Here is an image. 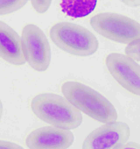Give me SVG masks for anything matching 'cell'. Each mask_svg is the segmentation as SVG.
Wrapping results in <instances>:
<instances>
[{"mask_svg": "<svg viewBox=\"0 0 140 149\" xmlns=\"http://www.w3.org/2000/svg\"><path fill=\"white\" fill-rule=\"evenodd\" d=\"M123 3L128 6L138 7L140 6V0H119Z\"/></svg>", "mask_w": 140, "mask_h": 149, "instance_id": "cell-15", "label": "cell"}, {"mask_svg": "<svg viewBox=\"0 0 140 149\" xmlns=\"http://www.w3.org/2000/svg\"><path fill=\"white\" fill-rule=\"evenodd\" d=\"M130 129L125 123L113 122L94 130L86 138L83 149H121L129 139Z\"/></svg>", "mask_w": 140, "mask_h": 149, "instance_id": "cell-7", "label": "cell"}, {"mask_svg": "<svg viewBox=\"0 0 140 149\" xmlns=\"http://www.w3.org/2000/svg\"><path fill=\"white\" fill-rule=\"evenodd\" d=\"M33 8L39 14L45 13L50 8L52 0H31Z\"/></svg>", "mask_w": 140, "mask_h": 149, "instance_id": "cell-13", "label": "cell"}, {"mask_svg": "<svg viewBox=\"0 0 140 149\" xmlns=\"http://www.w3.org/2000/svg\"><path fill=\"white\" fill-rule=\"evenodd\" d=\"M139 148L140 149V145L133 142H127L122 147L121 149Z\"/></svg>", "mask_w": 140, "mask_h": 149, "instance_id": "cell-16", "label": "cell"}, {"mask_svg": "<svg viewBox=\"0 0 140 149\" xmlns=\"http://www.w3.org/2000/svg\"><path fill=\"white\" fill-rule=\"evenodd\" d=\"M0 57L9 64L22 66L26 64L22 38L13 28L0 21Z\"/></svg>", "mask_w": 140, "mask_h": 149, "instance_id": "cell-9", "label": "cell"}, {"mask_svg": "<svg viewBox=\"0 0 140 149\" xmlns=\"http://www.w3.org/2000/svg\"><path fill=\"white\" fill-rule=\"evenodd\" d=\"M98 0H61V11L70 17L81 18L90 15L94 10Z\"/></svg>", "mask_w": 140, "mask_h": 149, "instance_id": "cell-10", "label": "cell"}, {"mask_svg": "<svg viewBox=\"0 0 140 149\" xmlns=\"http://www.w3.org/2000/svg\"><path fill=\"white\" fill-rule=\"evenodd\" d=\"M126 55L140 61V38L131 42L125 49Z\"/></svg>", "mask_w": 140, "mask_h": 149, "instance_id": "cell-12", "label": "cell"}, {"mask_svg": "<svg viewBox=\"0 0 140 149\" xmlns=\"http://www.w3.org/2000/svg\"><path fill=\"white\" fill-rule=\"evenodd\" d=\"M0 149H24L22 146L10 141L0 140Z\"/></svg>", "mask_w": 140, "mask_h": 149, "instance_id": "cell-14", "label": "cell"}, {"mask_svg": "<svg viewBox=\"0 0 140 149\" xmlns=\"http://www.w3.org/2000/svg\"><path fill=\"white\" fill-rule=\"evenodd\" d=\"M29 0H0V16L12 13L25 6Z\"/></svg>", "mask_w": 140, "mask_h": 149, "instance_id": "cell-11", "label": "cell"}, {"mask_svg": "<svg viewBox=\"0 0 140 149\" xmlns=\"http://www.w3.org/2000/svg\"><path fill=\"white\" fill-rule=\"evenodd\" d=\"M64 97L79 111L99 122L106 124L117 120L115 108L98 91L78 81H68L61 86Z\"/></svg>", "mask_w": 140, "mask_h": 149, "instance_id": "cell-1", "label": "cell"}, {"mask_svg": "<svg viewBox=\"0 0 140 149\" xmlns=\"http://www.w3.org/2000/svg\"><path fill=\"white\" fill-rule=\"evenodd\" d=\"M50 36L58 48L75 56H91L99 47L98 40L92 32L85 27L70 22L55 24L50 29Z\"/></svg>", "mask_w": 140, "mask_h": 149, "instance_id": "cell-3", "label": "cell"}, {"mask_svg": "<svg viewBox=\"0 0 140 149\" xmlns=\"http://www.w3.org/2000/svg\"><path fill=\"white\" fill-rule=\"evenodd\" d=\"M21 38L26 61L36 71L47 70L51 61V48L42 29L34 24H27L23 28Z\"/></svg>", "mask_w": 140, "mask_h": 149, "instance_id": "cell-5", "label": "cell"}, {"mask_svg": "<svg viewBox=\"0 0 140 149\" xmlns=\"http://www.w3.org/2000/svg\"><path fill=\"white\" fill-rule=\"evenodd\" d=\"M74 141L70 130L44 126L31 132L26 139V145L31 149H63L71 146Z\"/></svg>", "mask_w": 140, "mask_h": 149, "instance_id": "cell-8", "label": "cell"}, {"mask_svg": "<svg viewBox=\"0 0 140 149\" xmlns=\"http://www.w3.org/2000/svg\"><path fill=\"white\" fill-rule=\"evenodd\" d=\"M3 106L2 102L0 99V122L3 116Z\"/></svg>", "mask_w": 140, "mask_h": 149, "instance_id": "cell-17", "label": "cell"}, {"mask_svg": "<svg viewBox=\"0 0 140 149\" xmlns=\"http://www.w3.org/2000/svg\"><path fill=\"white\" fill-rule=\"evenodd\" d=\"M108 70L125 90L140 97V65L131 57L122 53L109 54L105 59Z\"/></svg>", "mask_w": 140, "mask_h": 149, "instance_id": "cell-6", "label": "cell"}, {"mask_svg": "<svg viewBox=\"0 0 140 149\" xmlns=\"http://www.w3.org/2000/svg\"><path fill=\"white\" fill-rule=\"evenodd\" d=\"M31 108L40 120L63 129H75L81 125L83 116L65 97L51 93H40L33 97Z\"/></svg>", "mask_w": 140, "mask_h": 149, "instance_id": "cell-2", "label": "cell"}, {"mask_svg": "<svg viewBox=\"0 0 140 149\" xmlns=\"http://www.w3.org/2000/svg\"><path fill=\"white\" fill-rule=\"evenodd\" d=\"M90 25L96 33L116 43L128 44L140 38V24L117 13H102L93 17Z\"/></svg>", "mask_w": 140, "mask_h": 149, "instance_id": "cell-4", "label": "cell"}]
</instances>
